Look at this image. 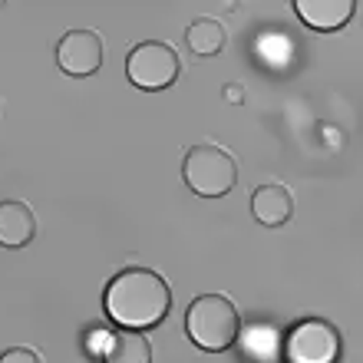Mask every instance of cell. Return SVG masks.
Instances as JSON below:
<instances>
[{
    "label": "cell",
    "instance_id": "cell-8",
    "mask_svg": "<svg viewBox=\"0 0 363 363\" xmlns=\"http://www.w3.org/2000/svg\"><path fill=\"white\" fill-rule=\"evenodd\" d=\"M33 238H37V215L27 201H0V245L4 248H23Z\"/></svg>",
    "mask_w": 363,
    "mask_h": 363
},
{
    "label": "cell",
    "instance_id": "cell-7",
    "mask_svg": "<svg viewBox=\"0 0 363 363\" xmlns=\"http://www.w3.org/2000/svg\"><path fill=\"white\" fill-rule=\"evenodd\" d=\"M251 215L264 228H281L294 215V195L281 182H264L251 195Z\"/></svg>",
    "mask_w": 363,
    "mask_h": 363
},
{
    "label": "cell",
    "instance_id": "cell-2",
    "mask_svg": "<svg viewBox=\"0 0 363 363\" xmlns=\"http://www.w3.org/2000/svg\"><path fill=\"white\" fill-rule=\"evenodd\" d=\"M185 334L191 337V344L208 350V354L228 350L241 334V317L235 301L228 294L195 297L185 311Z\"/></svg>",
    "mask_w": 363,
    "mask_h": 363
},
{
    "label": "cell",
    "instance_id": "cell-13",
    "mask_svg": "<svg viewBox=\"0 0 363 363\" xmlns=\"http://www.w3.org/2000/svg\"><path fill=\"white\" fill-rule=\"evenodd\" d=\"M320 139H324V143H327V149H340V145L347 143V135L340 133L337 125H330V123H327V125H320Z\"/></svg>",
    "mask_w": 363,
    "mask_h": 363
},
{
    "label": "cell",
    "instance_id": "cell-3",
    "mask_svg": "<svg viewBox=\"0 0 363 363\" xmlns=\"http://www.w3.org/2000/svg\"><path fill=\"white\" fill-rule=\"evenodd\" d=\"M182 179L201 199H221L238 185V162L225 145L195 143L182 159Z\"/></svg>",
    "mask_w": 363,
    "mask_h": 363
},
{
    "label": "cell",
    "instance_id": "cell-5",
    "mask_svg": "<svg viewBox=\"0 0 363 363\" xmlns=\"http://www.w3.org/2000/svg\"><path fill=\"white\" fill-rule=\"evenodd\" d=\"M287 363H337L340 357V334L327 320H301L291 327L284 344Z\"/></svg>",
    "mask_w": 363,
    "mask_h": 363
},
{
    "label": "cell",
    "instance_id": "cell-6",
    "mask_svg": "<svg viewBox=\"0 0 363 363\" xmlns=\"http://www.w3.org/2000/svg\"><path fill=\"white\" fill-rule=\"evenodd\" d=\"M106 60L103 37L96 30H69L57 43V63L67 77H93Z\"/></svg>",
    "mask_w": 363,
    "mask_h": 363
},
{
    "label": "cell",
    "instance_id": "cell-12",
    "mask_svg": "<svg viewBox=\"0 0 363 363\" xmlns=\"http://www.w3.org/2000/svg\"><path fill=\"white\" fill-rule=\"evenodd\" d=\"M0 363H43V357L33 347H7L0 354Z\"/></svg>",
    "mask_w": 363,
    "mask_h": 363
},
{
    "label": "cell",
    "instance_id": "cell-9",
    "mask_svg": "<svg viewBox=\"0 0 363 363\" xmlns=\"http://www.w3.org/2000/svg\"><path fill=\"white\" fill-rule=\"evenodd\" d=\"M297 17L314 30H340L354 17L357 0H297Z\"/></svg>",
    "mask_w": 363,
    "mask_h": 363
},
{
    "label": "cell",
    "instance_id": "cell-4",
    "mask_svg": "<svg viewBox=\"0 0 363 363\" xmlns=\"http://www.w3.org/2000/svg\"><path fill=\"white\" fill-rule=\"evenodd\" d=\"M182 73V60L175 47H169L165 40H143L129 50L125 57V77L129 83L145 93H159L169 89Z\"/></svg>",
    "mask_w": 363,
    "mask_h": 363
},
{
    "label": "cell",
    "instance_id": "cell-10",
    "mask_svg": "<svg viewBox=\"0 0 363 363\" xmlns=\"http://www.w3.org/2000/svg\"><path fill=\"white\" fill-rule=\"evenodd\" d=\"M103 360L106 363H152V344H149V337H143L139 330L123 327V330L109 334Z\"/></svg>",
    "mask_w": 363,
    "mask_h": 363
},
{
    "label": "cell",
    "instance_id": "cell-1",
    "mask_svg": "<svg viewBox=\"0 0 363 363\" xmlns=\"http://www.w3.org/2000/svg\"><path fill=\"white\" fill-rule=\"evenodd\" d=\"M103 304L116 324L129 327V330H145L165 320L172 307V287L159 271L135 264V268L119 271L106 284Z\"/></svg>",
    "mask_w": 363,
    "mask_h": 363
},
{
    "label": "cell",
    "instance_id": "cell-11",
    "mask_svg": "<svg viewBox=\"0 0 363 363\" xmlns=\"http://www.w3.org/2000/svg\"><path fill=\"white\" fill-rule=\"evenodd\" d=\"M185 47L195 57H218L225 50V27L215 17H195L185 30Z\"/></svg>",
    "mask_w": 363,
    "mask_h": 363
},
{
    "label": "cell",
    "instance_id": "cell-14",
    "mask_svg": "<svg viewBox=\"0 0 363 363\" xmlns=\"http://www.w3.org/2000/svg\"><path fill=\"white\" fill-rule=\"evenodd\" d=\"M221 96H225L231 106H241V103H245V86H241V83H225Z\"/></svg>",
    "mask_w": 363,
    "mask_h": 363
}]
</instances>
